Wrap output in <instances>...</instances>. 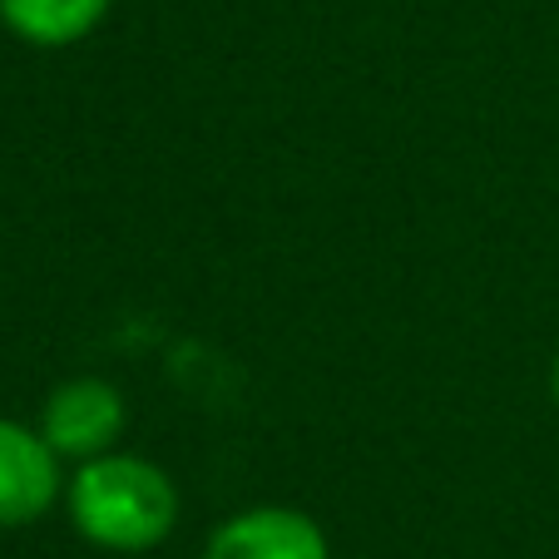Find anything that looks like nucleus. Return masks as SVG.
Instances as JSON below:
<instances>
[{
	"label": "nucleus",
	"mask_w": 559,
	"mask_h": 559,
	"mask_svg": "<svg viewBox=\"0 0 559 559\" xmlns=\"http://www.w3.org/2000/svg\"><path fill=\"white\" fill-rule=\"evenodd\" d=\"M64 500V461L40 426L0 416V530H25Z\"/></svg>",
	"instance_id": "nucleus-3"
},
{
	"label": "nucleus",
	"mask_w": 559,
	"mask_h": 559,
	"mask_svg": "<svg viewBox=\"0 0 559 559\" xmlns=\"http://www.w3.org/2000/svg\"><path fill=\"white\" fill-rule=\"evenodd\" d=\"M64 515L74 535L109 555H148L179 525V486L158 461L105 451L64 475Z\"/></svg>",
	"instance_id": "nucleus-1"
},
{
	"label": "nucleus",
	"mask_w": 559,
	"mask_h": 559,
	"mask_svg": "<svg viewBox=\"0 0 559 559\" xmlns=\"http://www.w3.org/2000/svg\"><path fill=\"white\" fill-rule=\"evenodd\" d=\"M203 559H332V545L307 510L253 506L213 525Z\"/></svg>",
	"instance_id": "nucleus-4"
},
{
	"label": "nucleus",
	"mask_w": 559,
	"mask_h": 559,
	"mask_svg": "<svg viewBox=\"0 0 559 559\" xmlns=\"http://www.w3.org/2000/svg\"><path fill=\"white\" fill-rule=\"evenodd\" d=\"M124 421H129L124 391L105 377L60 381L40 406V436L50 441V451L70 465L95 461V455H105V451H119Z\"/></svg>",
	"instance_id": "nucleus-2"
},
{
	"label": "nucleus",
	"mask_w": 559,
	"mask_h": 559,
	"mask_svg": "<svg viewBox=\"0 0 559 559\" xmlns=\"http://www.w3.org/2000/svg\"><path fill=\"white\" fill-rule=\"evenodd\" d=\"M115 0H0V21L15 40L35 50H64L80 45L105 25Z\"/></svg>",
	"instance_id": "nucleus-5"
},
{
	"label": "nucleus",
	"mask_w": 559,
	"mask_h": 559,
	"mask_svg": "<svg viewBox=\"0 0 559 559\" xmlns=\"http://www.w3.org/2000/svg\"><path fill=\"white\" fill-rule=\"evenodd\" d=\"M549 396H555V406H559V352H555V367H549Z\"/></svg>",
	"instance_id": "nucleus-6"
}]
</instances>
